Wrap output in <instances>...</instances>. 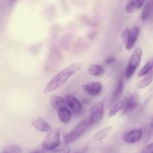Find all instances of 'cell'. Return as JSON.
I'll return each instance as SVG.
<instances>
[{"mask_svg": "<svg viewBox=\"0 0 153 153\" xmlns=\"http://www.w3.org/2000/svg\"><path fill=\"white\" fill-rule=\"evenodd\" d=\"M112 130H113V127L112 126H107V127L103 128H102L101 130L97 131L94 135L93 140H94V141H96V142L103 140L108 137V136L110 134Z\"/></svg>", "mask_w": 153, "mask_h": 153, "instance_id": "14", "label": "cell"}, {"mask_svg": "<svg viewBox=\"0 0 153 153\" xmlns=\"http://www.w3.org/2000/svg\"><path fill=\"white\" fill-rule=\"evenodd\" d=\"M81 68H82V63L77 62L72 63L67 68L61 70L46 84L43 88V93L48 94L58 89L60 87L65 84L66 82L70 80L73 75L79 72Z\"/></svg>", "mask_w": 153, "mask_h": 153, "instance_id": "1", "label": "cell"}, {"mask_svg": "<svg viewBox=\"0 0 153 153\" xmlns=\"http://www.w3.org/2000/svg\"><path fill=\"white\" fill-rule=\"evenodd\" d=\"M10 1H11V2H13V1H15V0H10Z\"/></svg>", "mask_w": 153, "mask_h": 153, "instance_id": "30", "label": "cell"}, {"mask_svg": "<svg viewBox=\"0 0 153 153\" xmlns=\"http://www.w3.org/2000/svg\"><path fill=\"white\" fill-rule=\"evenodd\" d=\"M61 144V134L58 128L51 129L42 142V147L46 151H51L59 147Z\"/></svg>", "mask_w": 153, "mask_h": 153, "instance_id": "3", "label": "cell"}, {"mask_svg": "<svg viewBox=\"0 0 153 153\" xmlns=\"http://www.w3.org/2000/svg\"><path fill=\"white\" fill-rule=\"evenodd\" d=\"M31 153H41V152L39 151V150H34V151L31 152Z\"/></svg>", "mask_w": 153, "mask_h": 153, "instance_id": "29", "label": "cell"}, {"mask_svg": "<svg viewBox=\"0 0 153 153\" xmlns=\"http://www.w3.org/2000/svg\"><path fill=\"white\" fill-rule=\"evenodd\" d=\"M152 65H153V62L152 59H149V61L146 62V64H144L143 68L140 70V71L138 72V76H143L145 75H146L147 74H149V72L152 70Z\"/></svg>", "mask_w": 153, "mask_h": 153, "instance_id": "21", "label": "cell"}, {"mask_svg": "<svg viewBox=\"0 0 153 153\" xmlns=\"http://www.w3.org/2000/svg\"><path fill=\"white\" fill-rule=\"evenodd\" d=\"M114 62H115L114 57L110 56V57H108V58H106L105 61V63L106 64H113Z\"/></svg>", "mask_w": 153, "mask_h": 153, "instance_id": "27", "label": "cell"}, {"mask_svg": "<svg viewBox=\"0 0 153 153\" xmlns=\"http://www.w3.org/2000/svg\"><path fill=\"white\" fill-rule=\"evenodd\" d=\"M82 88L85 92L91 96H97L101 93L102 90V86L100 82H91L82 85Z\"/></svg>", "mask_w": 153, "mask_h": 153, "instance_id": "8", "label": "cell"}, {"mask_svg": "<svg viewBox=\"0 0 153 153\" xmlns=\"http://www.w3.org/2000/svg\"><path fill=\"white\" fill-rule=\"evenodd\" d=\"M123 89H124L123 80V78L120 77L119 80H118L117 83L116 88H115L114 92L113 93V95H112L111 100V104H114L116 103L118 100H120L123 92Z\"/></svg>", "mask_w": 153, "mask_h": 153, "instance_id": "13", "label": "cell"}, {"mask_svg": "<svg viewBox=\"0 0 153 153\" xmlns=\"http://www.w3.org/2000/svg\"><path fill=\"white\" fill-rule=\"evenodd\" d=\"M152 82V74H147L146 76H145L143 80L140 81V82L137 83V88H144L146 87L149 86Z\"/></svg>", "mask_w": 153, "mask_h": 153, "instance_id": "20", "label": "cell"}, {"mask_svg": "<svg viewBox=\"0 0 153 153\" xmlns=\"http://www.w3.org/2000/svg\"><path fill=\"white\" fill-rule=\"evenodd\" d=\"M136 2V7H137V9L141 8L143 6V4L146 2V0H135Z\"/></svg>", "mask_w": 153, "mask_h": 153, "instance_id": "26", "label": "cell"}, {"mask_svg": "<svg viewBox=\"0 0 153 153\" xmlns=\"http://www.w3.org/2000/svg\"><path fill=\"white\" fill-rule=\"evenodd\" d=\"M103 113H104V103L102 100L97 102L91 106L89 111V117L88 118L91 127L94 126L102 119Z\"/></svg>", "mask_w": 153, "mask_h": 153, "instance_id": "5", "label": "cell"}, {"mask_svg": "<svg viewBox=\"0 0 153 153\" xmlns=\"http://www.w3.org/2000/svg\"><path fill=\"white\" fill-rule=\"evenodd\" d=\"M88 72L92 76H101L105 73V68L101 64H91L88 67Z\"/></svg>", "mask_w": 153, "mask_h": 153, "instance_id": "17", "label": "cell"}, {"mask_svg": "<svg viewBox=\"0 0 153 153\" xmlns=\"http://www.w3.org/2000/svg\"><path fill=\"white\" fill-rule=\"evenodd\" d=\"M139 104V95L137 94H132L126 99L125 106L123 109V114H127L132 112L137 108Z\"/></svg>", "mask_w": 153, "mask_h": 153, "instance_id": "9", "label": "cell"}, {"mask_svg": "<svg viewBox=\"0 0 153 153\" xmlns=\"http://www.w3.org/2000/svg\"><path fill=\"white\" fill-rule=\"evenodd\" d=\"M0 153H22V149L19 145L12 144L4 146Z\"/></svg>", "mask_w": 153, "mask_h": 153, "instance_id": "19", "label": "cell"}, {"mask_svg": "<svg viewBox=\"0 0 153 153\" xmlns=\"http://www.w3.org/2000/svg\"><path fill=\"white\" fill-rule=\"evenodd\" d=\"M130 34V30L129 28H125L123 30V32H122V40L124 43H126L127 40H128V37H129Z\"/></svg>", "mask_w": 153, "mask_h": 153, "instance_id": "25", "label": "cell"}, {"mask_svg": "<svg viewBox=\"0 0 153 153\" xmlns=\"http://www.w3.org/2000/svg\"><path fill=\"white\" fill-rule=\"evenodd\" d=\"M87 149H88L87 146L82 147V148H79L78 150H76L74 153H85V152L87 151Z\"/></svg>", "mask_w": 153, "mask_h": 153, "instance_id": "28", "label": "cell"}, {"mask_svg": "<svg viewBox=\"0 0 153 153\" xmlns=\"http://www.w3.org/2000/svg\"><path fill=\"white\" fill-rule=\"evenodd\" d=\"M58 116L60 121L63 123H69L72 118V112L67 106H62L58 108Z\"/></svg>", "mask_w": 153, "mask_h": 153, "instance_id": "12", "label": "cell"}, {"mask_svg": "<svg viewBox=\"0 0 153 153\" xmlns=\"http://www.w3.org/2000/svg\"><path fill=\"white\" fill-rule=\"evenodd\" d=\"M139 33H140V29L137 26H134L130 30V34L128 37V40L126 43V50H131L134 46V44L137 41V39L138 38Z\"/></svg>", "mask_w": 153, "mask_h": 153, "instance_id": "11", "label": "cell"}, {"mask_svg": "<svg viewBox=\"0 0 153 153\" xmlns=\"http://www.w3.org/2000/svg\"><path fill=\"white\" fill-rule=\"evenodd\" d=\"M70 148L68 145L64 144L62 146L59 147V148H56L53 150H51L49 153H70Z\"/></svg>", "mask_w": 153, "mask_h": 153, "instance_id": "23", "label": "cell"}, {"mask_svg": "<svg viewBox=\"0 0 153 153\" xmlns=\"http://www.w3.org/2000/svg\"><path fill=\"white\" fill-rule=\"evenodd\" d=\"M142 58V49L140 47L136 48L131 54L128 61V66L126 70V77L128 79L132 76L135 72L136 69L140 64Z\"/></svg>", "mask_w": 153, "mask_h": 153, "instance_id": "4", "label": "cell"}, {"mask_svg": "<svg viewBox=\"0 0 153 153\" xmlns=\"http://www.w3.org/2000/svg\"><path fill=\"white\" fill-rule=\"evenodd\" d=\"M51 105L55 110H58L61 106L65 104V99L59 95H54L51 98Z\"/></svg>", "mask_w": 153, "mask_h": 153, "instance_id": "18", "label": "cell"}, {"mask_svg": "<svg viewBox=\"0 0 153 153\" xmlns=\"http://www.w3.org/2000/svg\"><path fill=\"white\" fill-rule=\"evenodd\" d=\"M152 12V0H149L144 4L141 14V20L143 21H146L150 18Z\"/></svg>", "mask_w": 153, "mask_h": 153, "instance_id": "16", "label": "cell"}, {"mask_svg": "<svg viewBox=\"0 0 153 153\" xmlns=\"http://www.w3.org/2000/svg\"><path fill=\"white\" fill-rule=\"evenodd\" d=\"M32 125L37 130L43 132H49L52 129V127L49 122L42 118L41 117H37L32 120Z\"/></svg>", "mask_w": 153, "mask_h": 153, "instance_id": "10", "label": "cell"}, {"mask_svg": "<svg viewBox=\"0 0 153 153\" xmlns=\"http://www.w3.org/2000/svg\"><path fill=\"white\" fill-rule=\"evenodd\" d=\"M140 153H153V143L150 142L148 145L145 146L143 148H142L141 151L140 152Z\"/></svg>", "mask_w": 153, "mask_h": 153, "instance_id": "24", "label": "cell"}, {"mask_svg": "<svg viewBox=\"0 0 153 153\" xmlns=\"http://www.w3.org/2000/svg\"><path fill=\"white\" fill-rule=\"evenodd\" d=\"M65 103L67 104V107L70 111L75 114H80L82 111V105L80 100L71 94H69L66 96Z\"/></svg>", "mask_w": 153, "mask_h": 153, "instance_id": "6", "label": "cell"}, {"mask_svg": "<svg viewBox=\"0 0 153 153\" xmlns=\"http://www.w3.org/2000/svg\"><path fill=\"white\" fill-rule=\"evenodd\" d=\"M137 9L135 0H129L126 6V11L128 14H131Z\"/></svg>", "mask_w": 153, "mask_h": 153, "instance_id": "22", "label": "cell"}, {"mask_svg": "<svg viewBox=\"0 0 153 153\" xmlns=\"http://www.w3.org/2000/svg\"><path fill=\"white\" fill-rule=\"evenodd\" d=\"M91 128V125L90 124L89 120H88V118L82 120L71 131L69 132L67 134H66L64 136V143L68 145V144L72 143L74 141L77 140L79 137H81Z\"/></svg>", "mask_w": 153, "mask_h": 153, "instance_id": "2", "label": "cell"}, {"mask_svg": "<svg viewBox=\"0 0 153 153\" xmlns=\"http://www.w3.org/2000/svg\"><path fill=\"white\" fill-rule=\"evenodd\" d=\"M127 98H124L123 99H121V100H118L116 103H114L112 106V107L111 108L110 111H109V116L113 117L116 115L117 112H119L120 111L122 110L123 109L124 106H125L126 101Z\"/></svg>", "mask_w": 153, "mask_h": 153, "instance_id": "15", "label": "cell"}, {"mask_svg": "<svg viewBox=\"0 0 153 153\" xmlns=\"http://www.w3.org/2000/svg\"><path fill=\"white\" fill-rule=\"evenodd\" d=\"M143 137V130L140 128H135L123 136L124 142L128 144L137 142Z\"/></svg>", "mask_w": 153, "mask_h": 153, "instance_id": "7", "label": "cell"}]
</instances>
